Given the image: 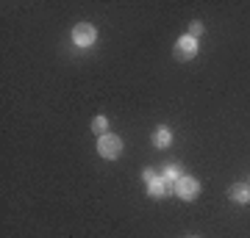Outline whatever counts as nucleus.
Masks as SVG:
<instances>
[{"label": "nucleus", "instance_id": "obj_1", "mask_svg": "<svg viewBox=\"0 0 250 238\" xmlns=\"http://www.w3.org/2000/svg\"><path fill=\"white\" fill-rule=\"evenodd\" d=\"M98 152L106 161H117L120 155H123V139H120V136H114V133L100 136V139H98Z\"/></svg>", "mask_w": 250, "mask_h": 238}, {"label": "nucleus", "instance_id": "obj_2", "mask_svg": "<svg viewBox=\"0 0 250 238\" xmlns=\"http://www.w3.org/2000/svg\"><path fill=\"white\" fill-rule=\"evenodd\" d=\"M98 42V28L89 25V22H78L72 28V44L75 47H92Z\"/></svg>", "mask_w": 250, "mask_h": 238}, {"label": "nucleus", "instance_id": "obj_3", "mask_svg": "<svg viewBox=\"0 0 250 238\" xmlns=\"http://www.w3.org/2000/svg\"><path fill=\"white\" fill-rule=\"evenodd\" d=\"M175 194H178L184 202H192V200L200 194V183H197L195 177L184 175V177H178V180H175Z\"/></svg>", "mask_w": 250, "mask_h": 238}, {"label": "nucleus", "instance_id": "obj_4", "mask_svg": "<svg viewBox=\"0 0 250 238\" xmlns=\"http://www.w3.org/2000/svg\"><path fill=\"white\" fill-rule=\"evenodd\" d=\"M175 58L178 61H189V58H195L197 55V39H192V36H181L178 42H175Z\"/></svg>", "mask_w": 250, "mask_h": 238}, {"label": "nucleus", "instance_id": "obj_5", "mask_svg": "<svg viewBox=\"0 0 250 238\" xmlns=\"http://www.w3.org/2000/svg\"><path fill=\"white\" fill-rule=\"evenodd\" d=\"M228 200H233V202H239V205H248L250 202V185L248 183H233L231 188H228Z\"/></svg>", "mask_w": 250, "mask_h": 238}, {"label": "nucleus", "instance_id": "obj_6", "mask_svg": "<svg viewBox=\"0 0 250 238\" xmlns=\"http://www.w3.org/2000/svg\"><path fill=\"white\" fill-rule=\"evenodd\" d=\"M167 191H170V180H167V177H156L153 183H147V194H150L153 200L167 197Z\"/></svg>", "mask_w": 250, "mask_h": 238}, {"label": "nucleus", "instance_id": "obj_7", "mask_svg": "<svg viewBox=\"0 0 250 238\" xmlns=\"http://www.w3.org/2000/svg\"><path fill=\"white\" fill-rule=\"evenodd\" d=\"M153 144H156L159 150H164V147H170L172 144V133H170L167 125H159V128L153 130Z\"/></svg>", "mask_w": 250, "mask_h": 238}, {"label": "nucleus", "instance_id": "obj_8", "mask_svg": "<svg viewBox=\"0 0 250 238\" xmlns=\"http://www.w3.org/2000/svg\"><path fill=\"white\" fill-rule=\"evenodd\" d=\"M106 128H108V119L106 116H95V119H92V133H95V136H106Z\"/></svg>", "mask_w": 250, "mask_h": 238}, {"label": "nucleus", "instance_id": "obj_9", "mask_svg": "<svg viewBox=\"0 0 250 238\" xmlns=\"http://www.w3.org/2000/svg\"><path fill=\"white\" fill-rule=\"evenodd\" d=\"M164 177L175 185V180H178V177H184V175H181V166H178V164H170V166H167V172H164Z\"/></svg>", "mask_w": 250, "mask_h": 238}, {"label": "nucleus", "instance_id": "obj_10", "mask_svg": "<svg viewBox=\"0 0 250 238\" xmlns=\"http://www.w3.org/2000/svg\"><path fill=\"white\" fill-rule=\"evenodd\" d=\"M189 36H192V39L203 36V22H192V25H189Z\"/></svg>", "mask_w": 250, "mask_h": 238}, {"label": "nucleus", "instance_id": "obj_11", "mask_svg": "<svg viewBox=\"0 0 250 238\" xmlns=\"http://www.w3.org/2000/svg\"><path fill=\"white\" fill-rule=\"evenodd\" d=\"M142 177H145V183H153V180L159 177V172H156V169H153V166H147V169H145V172H142Z\"/></svg>", "mask_w": 250, "mask_h": 238}, {"label": "nucleus", "instance_id": "obj_12", "mask_svg": "<svg viewBox=\"0 0 250 238\" xmlns=\"http://www.w3.org/2000/svg\"><path fill=\"white\" fill-rule=\"evenodd\" d=\"M248 185H250V180H248Z\"/></svg>", "mask_w": 250, "mask_h": 238}]
</instances>
